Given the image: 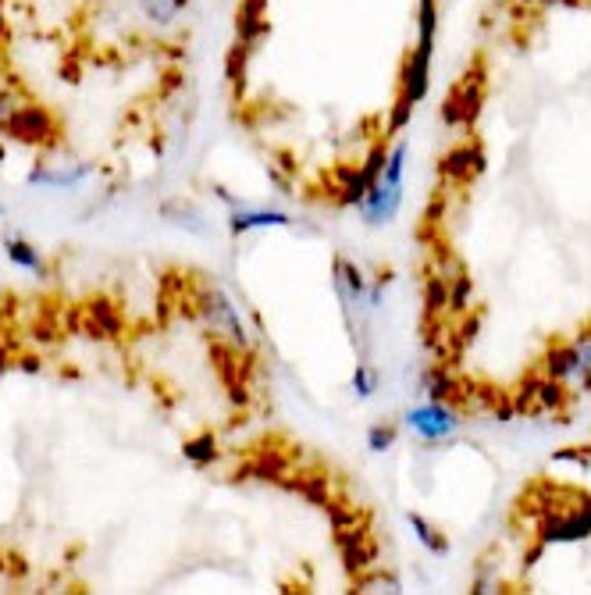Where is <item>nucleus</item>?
I'll list each match as a JSON object with an SVG mask.
<instances>
[{"instance_id":"nucleus-19","label":"nucleus","mask_w":591,"mask_h":595,"mask_svg":"<svg viewBox=\"0 0 591 595\" xmlns=\"http://www.w3.org/2000/svg\"><path fill=\"white\" fill-rule=\"evenodd\" d=\"M357 592H403V581L392 578V574H371V578L357 581Z\"/></svg>"},{"instance_id":"nucleus-7","label":"nucleus","mask_w":591,"mask_h":595,"mask_svg":"<svg viewBox=\"0 0 591 595\" xmlns=\"http://www.w3.org/2000/svg\"><path fill=\"white\" fill-rule=\"evenodd\" d=\"M481 100H485V86H481L478 75H467V79L456 82V90L449 93V100L442 104V118H446L449 125L467 129V125L478 118Z\"/></svg>"},{"instance_id":"nucleus-16","label":"nucleus","mask_w":591,"mask_h":595,"mask_svg":"<svg viewBox=\"0 0 591 595\" xmlns=\"http://www.w3.org/2000/svg\"><path fill=\"white\" fill-rule=\"evenodd\" d=\"M396 439H399L396 424H371V428H367V449H371V453H389V449L396 446Z\"/></svg>"},{"instance_id":"nucleus-13","label":"nucleus","mask_w":591,"mask_h":595,"mask_svg":"<svg viewBox=\"0 0 591 595\" xmlns=\"http://www.w3.org/2000/svg\"><path fill=\"white\" fill-rule=\"evenodd\" d=\"M182 457H186L193 467L214 464V460H218V439H214V432H200V435H193V439L182 442Z\"/></svg>"},{"instance_id":"nucleus-21","label":"nucleus","mask_w":591,"mask_h":595,"mask_svg":"<svg viewBox=\"0 0 591 595\" xmlns=\"http://www.w3.org/2000/svg\"><path fill=\"white\" fill-rule=\"evenodd\" d=\"M0 33H4V8H0Z\"/></svg>"},{"instance_id":"nucleus-23","label":"nucleus","mask_w":591,"mask_h":595,"mask_svg":"<svg viewBox=\"0 0 591 595\" xmlns=\"http://www.w3.org/2000/svg\"><path fill=\"white\" fill-rule=\"evenodd\" d=\"M0 218H4V204H0Z\"/></svg>"},{"instance_id":"nucleus-20","label":"nucleus","mask_w":591,"mask_h":595,"mask_svg":"<svg viewBox=\"0 0 591 595\" xmlns=\"http://www.w3.org/2000/svg\"><path fill=\"white\" fill-rule=\"evenodd\" d=\"M22 107H25L22 93H18V90H0V132H4V125H8L11 118L22 111Z\"/></svg>"},{"instance_id":"nucleus-10","label":"nucleus","mask_w":591,"mask_h":595,"mask_svg":"<svg viewBox=\"0 0 591 595\" xmlns=\"http://www.w3.org/2000/svg\"><path fill=\"white\" fill-rule=\"evenodd\" d=\"M289 221L292 218L285 211H246V207H235V211L228 214V232H232V236H243V232L250 229H271V225L285 229Z\"/></svg>"},{"instance_id":"nucleus-18","label":"nucleus","mask_w":591,"mask_h":595,"mask_svg":"<svg viewBox=\"0 0 591 595\" xmlns=\"http://www.w3.org/2000/svg\"><path fill=\"white\" fill-rule=\"evenodd\" d=\"M552 464H574V467H581V471H591V442L588 446L559 449V453H552Z\"/></svg>"},{"instance_id":"nucleus-1","label":"nucleus","mask_w":591,"mask_h":595,"mask_svg":"<svg viewBox=\"0 0 591 595\" xmlns=\"http://www.w3.org/2000/svg\"><path fill=\"white\" fill-rule=\"evenodd\" d=\"M189 310H193V318L200 321V328L214 339L218 350L228 353H250V332H246L243 318H239V310L235 303L228 300V293L218 286V282H207L200 278L189 293Z\"/></svg>"},{"instance_id":"nucleus-5","label":"nucleus","mask_w":591,"mask_h":595,"mask_svg":"<svg viewBox=\"0 0 591 595\" xmlns=\"http://www.w3.org/2000/svg\"><path fill=\"white\" fill-rule=\"evenodd\" d=\"M54 132H57L54 115L40 104H25L22 111L4 125V136L18 139V143H29V147H43V143H50Z\"/></svg>"},{"instance_id":"nucleus-11","label":"nucleus","mask_w":591,"mask_h":595,"mask_svg":"<svg viewBox=\"0 0 591 595\" xmlns=\"http://www.w3.org/2000/svg\"><path fill=\"white\" fill-rule=\"evenodd\" d=\"M4 257H8L15 268L33 271V275H50L47 257L40 253V246H33L29 239L22 236H4Z\"/></svg>"},{"instance_id":"nucleus-4","label":"nucleus","mask_w":591,"mask_h":595,"mask_svg":"<svg viewBox=\"0 0 591 595\" xmlns=\"http://www.w3.org/2000/svg\"><path fill=\"white\" fill-rule=\"evenodd\" d=\"M403 428L417 435L421 442L438 446V442H449L456 432H460L463 414H460V407H456V403H449V400H428V403H421V407L406 410Z\"/></svg>"},{"instance_id":"nucleus-14","label":"nucleus","mask_w":591,"mask_h":595,"mask_svg":"<svg viewBox=\"0 0 591 595\" xmlns=\"http://www.w3.org/2000/svg\"><path fill=\"white\" fill-rule=\"evenodd\" d=\"M90 321H93L90 325L93 335H107V339H114V335L122 332V318H118L111 303H104V300L90 303Z\"/></svg>"},{"instance_id":"nucleus-12","label":"nucleus","mask_w":591,"mask_h":595,"mask_svg":"<svg viewBox=\"0 0 591 595\" xmlns=\"http://www.w3.org/2000/svg\"><path fill=\"white\" fill-rule=\"evenodd\" d=\"M406 524L413 528V535H417V542L424 546V553H431V556H446L449 553V538H446V531L438 528V524H431L424 514H417V510H410L406 514Z\"/></svg>"},{"instance_id":"nucleus-3","label":"nucleus","mask_w":591,"mask_h":595,"mask_svg":"<svg viewBox=\"0 0 591 595\" xmlns=\"http://www.w3.org/2000/svg\"><path fill=\"white\" fill-rule=\"evenodd\" d=\"M406 157H410V147H406L403 139H399L396 147L389 150V157H385V164H381L378 179L371 182L367 196L360 200V218H364V225H371V229H378V225H389V221L399 214V207H403Z\"/></svg>"},{"instance_id":"nucleus-9","label":"nucleus","mask_w":591,"mask_h":595,"mask_svg":"<svg viewBox=\"0 0 591 595\" xmlns=\"http://www.w3.org/2000/svg\"><path fill=\"white\" fill-rule=\"evenodd\" d=\"M189 0H136V11L154 33H171L186 15Z\"/></svg>"},{"instance_id":"nucleus-2","label":"nucleus","mask_w":591,"mask_h":595,"mask_svg":"<svg viewBox=\"0 0 591 595\" xmlns=\"http://www.w3.org/2000/svg\"><path fill=\"white\" fill-rule=\"evenodd\" d=\"M535 371L559 382L563 389H570L574 396L577 392H591V325H584L570 339L549 343V350L538 357Z\"/></svg>"},{"instance_id":"nucleus-6","label":"nucleus","mask_w":591,"mask_h":595,"mask_svg":"<svg viewBox=\"0 0 591 595\" xmlns=\"http://www.w3.org/2000/svg\"><path fill=\"white\" fill-rule=\"evenodd\" d=\"M97 175V164L90 161H61V164H33V172L25 175L29 186L43 189H79L86 179Z\"/></svg>"},{"instance_id":"nucleus-8","label":"nucleus","mask_w":591,"mask_h":595,"mask_svg":"<svg viewBox=\"0 0 591 595\" xmlns=\"http://www.w3.org/2000/svg\"><path fill=\"white\" fill-rule=\"evenodd\" d=\"M481 168H485V150H481L478 143H463V147H456L453 154H446V161H442V175H446L449 182H456V186L474 182L481 175Z\"/></svg>"},{"instance_id":"nucleus-22","label":"nucleus","mask_w":591,"mask_h":595,"mask_svg":"<svg viewBox=\"0 0 591 595\" xmlns=\"http://www.w3.org/2000/svg\"><path fill=\"white\" fill-rule=\"evenodd\" d=\"M0 161H4V147H0Z\"/></svg>"},{"instance_id":"nucleus-17","label":"nucleus","mask_w":591,"mask_h":595,"mask_svg":"<svg viewBox=\"0 0 591 595\" xmlns=\"http://www.w3.org/2000/svg\"><path fill=\"white\" fill-rule=\"evenodd\" d=\"M161 214L171 221V225H182V229L189 232H207V225L200 221V214L193 211V207H179V204H164Z\"/></svg>"},{"instance_id":"nucleus-15","label":"nucleus","mask_w":591,"mask_h":595,"mask_svg":"<svg viewBox=\"0 0 591 595\" xmlns=\"http://www.w3.org/2000/svg\"><path fill=\"white\" fill-rule=\"evenodd\" d=\"M349 385H353V396H357V400H371L381 385V375L374 371L371 360H360V364L353 367V382Z\"/></svg>"}]
</instances>
